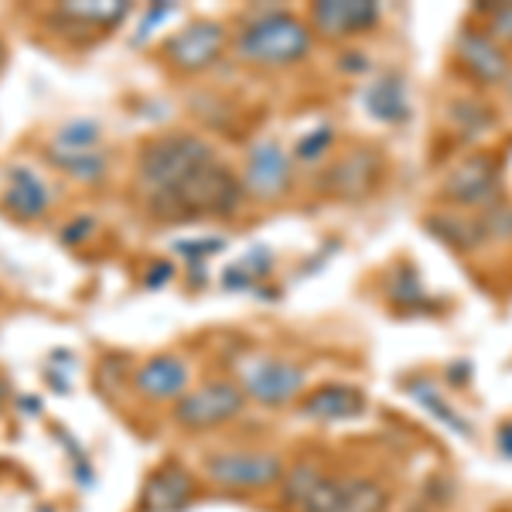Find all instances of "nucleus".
I'll list each match as a JSON object with an SVG mask.
<instances>
[{
  "label": "nucleus",
  "instance_id": "4468645a",
  "mask_svg": "<svg viewBox=\"0 0 512 512\" xmlns=\"http://www.w3.org/2000/svg\"><path fill=\"white\" fill-rule=\"evenodd\" d=\"M52 205V192L31 168L14 164L7 171V188H4V209L18 219H38L41 212Z\"/></svg>",
  "mask_w": 512,
  "mask_h": 512
},
{
  "label": "nucleus",
  "instance_id": "1a4fd4ad",
  "mask_svg": "<svg viewBox=\"0 0 512 512\" xmlns=\"http://www.w3.org/2000/svg\"><path fill=\"white\" fill-rule=\"evenodd\" d=\"M222 45H226V28L216 21H198L192 28L178 31V35L164 45V55H168L171 65H178V69L198 72L216 62Z\"/></svg>",
  "mask_w": 512,
  "mask_h": 512
},
{
  "label": "nucleus",
  "instance_id": "f257e3e1",
  "mask_svg": "<svg viewBox=\"0 0 512 512\" xmlns=\"http://www.w3.org/2000/svg\"><path fill=\"white\" fill-rule=\"evenodd\" d=\"M243 202V185L226 164H202L181 185L151 195V212L168 222H185L198 216H229Z\"/></svg>",
  "mask_w": 512,
  "mask_h": 512
},
{
  "label": "nucleus",
  "instance_id": "393cba45",
  "mask_svg": "<svg viewBox=\"0 0 512 512\" xmlns=\"http://www.w3.org/2000/svg\"><path fill=\"white\" fill-rule=\"evenodd\" d=\"M328 144H332V130H328V127L311 130V134L301 137V144H297V158H301V161H318L321 154L328 151Z\"/></svg>",
  "mask_w": 512,
  "mask_h": 512
},
{
  "label": "nucleus",
  "instance_id": "2eb2a0df",
  "mask_svg": "<svg viewBox=\"0 0 512 512\" xmlns=\"http://www.w3.org/2000/svg\"><path fill=\"white\" fill-rule=\"evenodd\" d=\"M366 410V396L355 386L332 383V386H318L308 400L301 403V414L311 420H352Z\"/></svg>",
  "mask_w": 512,
  "mask_h": 512
},
{
  "label": "nucleus",
  "instance_id": "f3484780",
  "mask_svg": "<svg viewBox=\"0 0 512 512\" xmlns=\"http://www.w3.org/2000/svg\"><path fill=\"white\" fill-rule=\"evenodd\" d=\"M192 499V478L181 468H164L144 485L140 495V509L144 512H178Z\"/></svg>",
  "mask_w": 512,
  "mask_h": 512
},
{
  "label": "nucleus",
  "instance_id": "c85d7f7f",
  "mask_svg": "<svg viewBox=\"0 0 512 512\" xmlns=\"http://www.w3.org/2000/svg\"><path fill=\"white\" fill-rule=\"evenodd\" d=\"M171 280V267L168 263H158V267H151V274H147V287H161Z\"/></svg>",
  "mask_w": 512,
  "mask_h": 512
},
{
  "label": "nucleus",
  "instance_id": "0eeeda50",
  "mask_svg": "<svg viewBox=\"0 0 512 512\" xmlns=\"http://www.w3.org/2000/svg\"><path fill=\"white\" fill-rule=\"evenodd\" d=\"M499 161L492 154H472L451 171L448 181H444V198L454 205H465V209H475V205H489L499 198Z\"/></svg>",
  "mask_w": 512,
  "mask_h": 512
},
{
  "label": "nucleus",
  "instance_id": "f8f14e48",
  "mask_svg": "<svg viewBox=\"0 0 512 512\" xmlns=\"http://www.w3.org/2000/svg\"><path fill=\"white\" fill-rule=\"evenodd\" d=\"M246 188L256 198H277L291 188V158L277 140H260L246 161Z\"/></svg>",
  "mask_w": 512,
  "mask_h": 512
},
{
  "label": "nucleus",
  "instance_id": "5701e85b",
  "mask_svg": "<svg viewBox=\"0 0 512 512\" xmlns=\"http://www.w3.org/2000/svg\"><path fill=\"white\" fill-rule=\"evenodd\" d=\"M59 168H62L69 178L99 181V178L106 175V154H103V151H96V154H86V158H72V161H62Z\"/></svg>",
  "mask_w": 512,
  "mask_h": 512
},
{
  "label": "nucleus",
  "instance_id": "6e6552de",
  "mask_svg": "<svg viewBox=\"0 0 512 512\" xmlns=\"http://www.w3.org/2000/svg\"><path fill=\"white\" fill-rule=\"evenodd\" d=\"M243 386L253 400L280 407V403L294 400L304 390V369L284 359H256L243 366Z\"/></svg>",
  "mask_w": 512,
  "mask_h": 512
},
{
  "label": "nucleus",
  "instance_id": "6ab92c4d",
  "mask_svg": "<svg viewBox=\"0 0 512 512\" xmlns=\"http://www.w3.org/2000/svg\"><path fill=\"white\" fill-rule=\"evenodd\" d=\"M366 106L376 120L383 123H403L410 117V106H407V89H403L400 76H383L376 86H369L366 93Z\"/></svg>",
  "mask_w": 512,
  "mask_h": 512
},
{
  "label": "nucleus",
  "instance_id": "9b49d317",
  "mask_svg": "<svg viewBox=\"0 0 512 512\" xmlns=\"http://www.w3.org/2000/svg\"><path fill=\"white\" fill-rule=\"evenodd\" d=\"M379 21V4L373 0H325L311 7V24L325 38L362 35Z\"/></svg>",
  "mask_w": 512,
  "mask_h": 512
},
{
  "label": "nucleus",
  "instance_id": "b1692460",
  "mask_svg": "<svg viewBox=\"0 0 512 512\" xmlns=\"http://www.w3.org/2000/svg\"><path fill=\"white\" fill-rule=\"evenodd\" d=\"M485 35H489L495 45H512V4H492L489 7Z\"/></svg>",
  "mask_w": 512,
  "mask_h": 512
},
{
  "label": "nucleus",
  "instance_id": "412c9836",
  "mask_svg": "<svg viewBox=\"0 0 512 512\" xmlns=\"http://www.w3.org/2000/svg\"><path fill=\"white\" fill-rule=\"evenodd\" d=\"M407 393L414 396L417 403H424L431 414L441 420L444 427H451L454 434H461V437H472V424H468L465 417H458L454 410L444 403V396L437 393V386L434 383H427V379H414V383H407Z\"/></svg>",
  "mask_w": 512,
  "mask_h": 512
},
{
  "label": "nucleus",
  "instance_id": "ddd939ff",
  "mask_svg": "<svg viewBox=\"0 0 512 512\" xmlns=\"http://www.w3.org/2000/svg\"><path fill=\"white\" fill-rule=\"evenodd\" d=\"M379 175H383V158L369 147H359L328 171L325 185L342 198H362L379 185Z\"/></svg>",
  "mask_w": 512,
  "mask_h": 512
},
{
  "label": "nucleus",
  "instance_id": "cd10ccee",
  "mask_svg": "<svg viewBox=\"0 0 512 512\" xmlns=\"http://www.w3.org/2000/svg\"><path fill=\"white\" fill-rule=\"evenodd\" d=\"M420 297H424V291H420V280H417L414 270L393 280V301L396 304H417Z\"/></svg>",
  "mask_w": 512,
  "mask_h": 512
},
{
  "label": "nucleus",
  "instance_id": "aec40b11",
  "mask_svg": "<svg viewBox=\"0 0 512 512\" xmlns=\"http://www.w3.org/2000/svg\"><path fill=\"white\" fill-rule=\"evenodd\" d=\"M431 233L448 243L451 250L458 253H468V250H478V243L485 239L482 226L475 219H454V216H437L431 219Z\"/></svg>",
  "mask_w": 512,
  "mask_h": 512
},
{
  "label": "nucleus",
  "instance_id": "7ed1b4c3",
  "mask_svg": "<svg viewBox=\"0 0 512 512\" xmlns=\"http://www.w3.org/2000/svg\"><path fill=\"white\" fill-rule=\"evenodd\" d=\"M209 161H216V154H212V147L205 144V140L185 137V134L161 137V140H151V144L140 151V181L158 195V192H168V188L181 185L192 171H198Z\"/></svg>",
  "mask_w": 512,
  "mask_h": 512
},
{
  "label": "nucleus",
  "instance_id": "dca6fc26",
  "mask_svg": "<svg viewBox=\"0 0 512 512\" xmlns=\"http://www.w3.org/2000/svg\"><path fill=\"white\" fill-rule=\"evenodd\" d=\"M185 386L188 366L175 355H158V359L144 362L137 373V390L147 400H175V396H185Z\"/></svg>",
  "mask_w": 512,
  "mask_h": 512
},
{
  "label": "nucleus",
  "instance_id": "473e14b6",
  "mask_svg": "<svg viewBox=\"0 0 512 512\" xmlns=\"http://www.w3.org/2000/svg\"><path fill=\"white\" fill-rule=\"evenodd\" d=\"M0 62H4V48H0Z\"/></svg>",
  "mask_w": 512,
  "mask_h": 512
},
{
  "label": "nucleus",
  "instance_id": "423d86ee",
  "mask_svg": "<svg viewBox=\"0 0 512 512\" xmlns=\"http://www.w3.org/2000/svg\"><path fill=\"white\" fill-rule=\"evenodd\" d=\"M209 475L216 478L219 485H229V489H267V485L280 482L284 468H280V458L263 451H226V454H212L205 461Z\"/></svg>",
  "mask_w": 512,
  "mask_h": 512
},
{
  "label": "nucleus",
  "instance_id": "c756f323",
  "mask_svg": "<svg viewBox=\"0 0 512 512\" xmlns=\"http://www.w3.org/2000/svg\"><path fill=\"white\" fill-rule=\"evenodd\" d=\"M79 222V226L76 229H65V239H69V243H72V239H86L89 233H93V219H76Z\"/></svg>",
  "mask_w": 512,
  "mask_h": 512
},
{
  "label": "nucleus",
  "instance_id": "4be33fe9",
  "mask_svg": "<svg viewBox=\"0 0 512 512\" xmlns=\"http://www.w3.org/2000/svg\"><path fill=\"white\" fill-rule=\"evenodd\" d=\"M127 14H130V4H65L62 7V18L93 24V28H117Z\"/></svg>",
  "mask_w": 512,
  "mask_h": 512
},
{
  "label": "nucleus",
  "instance_id": "9d476101",
  "mask_svg": "<svg viewBox=\"0 0 512 512\" xmlns=\"http://www.w3.org/2000/svg\"><path fill=\"white\" fill-rule=\"evenodd\" d=\"M458 48V62L465 65V72L482 86H499L502 79H509V59L502 52V45L485 35L478 28H465L454 41Z\"/></svg>",
  "mask_w": 512,
  "mask_h": 512
},
{
  "label": "nucleus",
  "instance_id": "a878e982",
  "mask_svg": "<svg viewBox=\"0 0 512 512\" xmlns=\"http://www.w3.org/2000/svg\"><path fill=\"white\" fill-rule=\"evenodd\" d=\"M478 226H482L485 236L512 239V209H506V205H495V209L489 212V219H482Z\"/></svg>",
  "mask_w": 512,
  "mask_h": 512
},
{
  "label": "nucleus",
  "instance_id": "bb28decb",
  "mask_svg": "<svg viewBox=\"0 0 512 512\" xmlns=\"http://www.w3.org/2000/svg\"><path fill=\"white\" fill-rule=\"evenodd\" d=\"M222 246H226V239L209 236V239H181V243H175V250H178L181 256H192V260H202V256L219 253Z\"/></svg>",
  "mask_w": 512,
  "mask_h": 512
},
{
  "label": "nucleus",
  "instance_id": "a211bd4d",
  "mask_svg": "<svg viewBox=\"0 0 512 512\" xmlns=\"http://www.w3.org/2000/svg\"><path fill=\"white\" fill-rule=\"evenodd\" d=\"M99 140L103 137H99L96 120H72L52 137V144H48V158H52L55 164L72 161V158H86V154L99 151Z\"/></svg>",
  "mask_w": 512,
  "mask_h": 512
},
{
  "label": "nucleus",
  "instance_id": "39448f33",
  "mask_svg": "<svg viewBox=\"0 0 512 512\" xmlns=\"http://www.w3.org/2000/svg\"><path fill=\"white\" fill-rule=\"evenodd\" d=\"M243 410V390L233 383H209L195 393H185L175 407V420L181 427H192V431H205V427H216L233 420Z\"/></svg>",
  "mask_w": 512,
  "mask_h": 512
},
{
  "label": "nucleus",
  "instance_id": "f03ea898",
  "mask_svg": "<svg viewBox=\"0 0 512 512\" xmlns=\"http://www.w3.org/2000/svg\"><path fill=\"white\" fill-rule=\"evenodd\" d=\"M311 52V31L294 14L274 11L246 24L236 38V55L253 65H294Z\"/></svg>",
  "mask_w": 512,
  "mask_h": 512
},
{
  "label": "nucleus",
  "instance_id": "20e7f679",
  "mask_svg": "<svg viewBox=\"0 0 512 512\" xmlns=\"http://www.w3.org/2000/svg\"><path fill=\"white\" fill-rule=\"evenodd\" d=\"M386 489L373 478H325L308 489L297 512H383Z\"/></svg>",
  "mask_w": 512,
  "mask_h": 512
},
{
  "label": "nucleus",
  "instance_id": "7c9ffc66",
  "mask_svg": "<svg viewBox=\"0 0 512 512\" xmlns=\"http://www.w3.org/2000/svg\"><path fill=\"white\" fill-rule=\"evenodd\" d=\"M499 451L506 454V458H512V424H502V431H499Z\"/></svg>",
  "mask_w": 512,
  "mask_h": 512
},
{
  "label": "nucleus",
  "instance_id": "2f4dec72",
  "mask_svg": "<svg viewBox=\"0 0 512 512\" xmlns=\"http://www.w3.org/2000/svg\"><path fill=\"white\" fill-rule=\"evenodd\" d=\"M506 82H509V93H512V69H509V79Z\"/></svg>",
  "mask_w": 512,
  "mask_h": 512
}]
</instances>
